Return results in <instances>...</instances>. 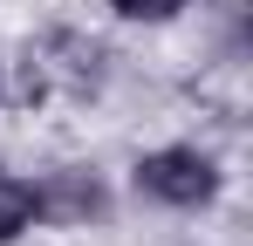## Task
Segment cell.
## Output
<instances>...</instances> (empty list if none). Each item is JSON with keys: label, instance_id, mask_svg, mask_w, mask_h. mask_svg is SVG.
I'll use <instances>...</instances> for the list:
<instances>
[{"label": "cell", "instance_id": "obj_4", "mask_svg": "<svg viewBox=\"0 0 253 246\" xmlns=\"http://www.w3.org/2000/svg\"><path fill=\"white\" fill-rule=\"evenodd\" d=\"M110 7H117L124 21H171L185 0H110Z\"/></svg>", "mask_w": 253, "mask_h": 246}, {"label": "cell", "instance_id": "obj_1", "mask_svg": "<svg viewBox=\"0 0 253 246\" xmlns=\"http://www.w3.org/2000/svg\"><path fill=\"white\" fill-rule=\"evenodd\" d=\"M137 192L158 199V205L192 212V205H212V199H219V164H212L206 151H192V144H171V151L137 158Z\"/></svg>", "mask_w": 253, "mask_h": 246}, {"label": "cell", "instance_id": "obj_2", "mask_svg": "<svg viewBox=\"0 0 253 246\" xmlns=\"http://www.w3.org/2000/svg\"><path fill=\"white\" fill-rule=\"evenodd\" d=\"M35 219H42V192H35L28 178H7V171H0V246L21 240Z\"/></svg>", "mask_w": 253, "mask_h": 246}, {"label": "cell", "instance_id": "obj_3", "mask_svg": "<svg viewBox=\"0 0 253 246\" xmlns=\"http://www.w3.org/2000/svg\"><path fill=\"white\" fill-rule=\"evenodd\" d=\"M42 212H55V219H89V212H103V192L83 185V178H62V192H42Z\"/></svg>", "mask_w": 253, "mask_h": 246}]
</instances>
